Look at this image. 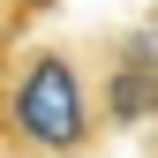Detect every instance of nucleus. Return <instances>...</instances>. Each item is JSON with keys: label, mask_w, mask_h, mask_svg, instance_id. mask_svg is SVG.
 Instances as JSON below:
<instances>
[{"label": "nucleus", "mask_w": 158, "mask_h": 158, "mask_svg": "<svg viewBox=\"0 0 158 158\" xmlns=\"http://www.w3.org/2000/svg\"><path fill=\"white\" fill-rule=\"evenodd\" d=\"M98 98H106V128H158V30H121L98 60Z\"/></svg>", "instance_id": "obj_2"}, {"label": "nucleus", "mask_w": 158, "mask_h": 158, "mask_svg": "<svg viewBox=\"0 0 158 158\" xmlns=\"http://www.w3.org/2000/svg\"><path fill=\"white\" fill-rule=\"evenodd\" d=\"M106 98L98 68L68 45H30L0 75V151L15 158H90L106 143Z\"/></svg>", "instance_id": "obj_1"}, {"label": "nucleus", "mask_w": 158, "mask_h": 158, "mask_svg": "<svg viewBox=\"0 0 158 158\" xmlns=\"http://www.w3.org/2000/svg\"><path fill=\"white\" fill-rule=\"evenodd\" d=\"M8 158H15V151H8Z\"/></svg>", "instance_id": "obj_4"}, {"label": "nucleus", "mask_w": 158, "mask_h": 158, "mask_svg": "<svg viewBox=\"0 0 158 158\" xmlns=\"http://www.w3.org/2000/svg\"><path fill=\"white\" fill-rule=\"evenodd\" d=\"M151 158H158V151H151Z\"/></svg>", "instance_id": "obj_3"}]
</instances>
